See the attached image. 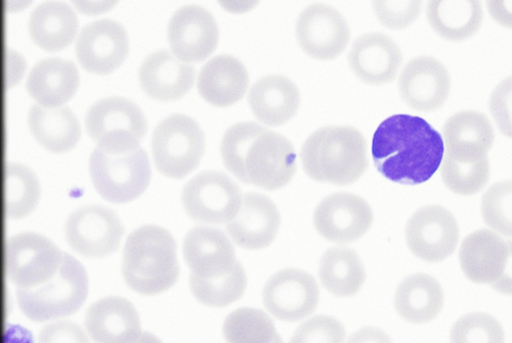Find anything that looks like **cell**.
Listing matches in <instances>:
<instances>
[{
    "instance_id": "obj_1",
    "label": "cell",
    "mask_w": 512,
    "mask_h": 343,
    "mask_svg": "<svg viewBox=\"0 0 512 343\" xmlns=\"http://www.w3.org/2000/svg\"><path fill=\"white\" fill-rule=\"evenodd\" d=\"M371 150L378 172L404 185L428 181L444 156L440 133L424 119L410 115L383 121L374 133Z\"/></svg>"
},
{
    "instance_id": "obj_2",
    "label": "cell",
    "mask_w": 512,
    "mask_h": 343,
    "mask_svg": "<svg viewBox=\"0 0 512 343\" xmlns=\"http://www.w3.org/2000/svg\"><path fill=\"white\" fill-rule=\"evenodd\" d=\"M221 154L227 170L242 183L268 191L284 188L297 170L292 143L254 122L229 128L222 140Z\"/></svg>"
},
{
    "instance_id": "obj_3",
    "label": "cell",
    "mask_w": 512,
    "mask_h": 343,
    "mask_svg": "<svg viewBox=\"0 0 512 343\" xmlns=\"http://www.w3.org/2000/svg\"><path fill=\"white\" fill-rule=\"evenodd\" d=\"M183 254L191 270V292L200 303L226 307L243 297L247 274L222 230L194 227L185 236Z\"/></svg>"
},
{
    "instance_id": "obj_4",
    "label": "cell",
    "mask_w": 512,
    "mask_h": 343,
    "mask_svg": "<svg viewBox=\"0 0 512 343\" xmlns=\"http://www.w3.org/2000/svg\"><path fill=\"white\" fill-rule=\"evenodd\" d=\"M177 248L173 235L161 226L145 225L133 231L123 251L127 285L145 296L170 290L180 276Z\"/></svg>"
},
{
    "instance_id": "obj_5",
    "label": "cell",
    "mask_w": 512,
    "mask_h": 343,
    "mask_svg": "<svg viewBox=\"0 0 512 343\" xmlns=\"http://www.w3.org/2000/svg\"><path fill=\"white\" fill-rule=\"evenodd\" d=\"M301 161L305 173L317 182L350 185L368 169L367 143L353 127H324L306 140Z\"/></svg>"
},
{
    "instance_id": "obj_6",
    "label": "cell",
    "mask_w": 512,
    "mask_h": 343,
    "mask_svg": "<svg viewBox=\"0 0 512 343\" xmlns=\"http://www.w3.org/2000/svg\"><path fill=\"white\" fill-rule=\"evenodd\" d=\"M23 313L33 321L44 322L75 314L89 294V278L84 265L65 253L56 275L44 284L18 288Z\"/></svg>"
},
{
    "instance_id": "obj_7",
    "label": "cell",
    "mask_w": 512,
    "mask_h": 343,
    "mask_svg": "<svg viewBox=\"0 0 512 343\" xmlns=\"http://www.w3.org/2000/svg\"><path fill=\"white\" fill-rule=\"evenodd\" d=\"M90 174L97 192L114 204L135 201L145 193L152 179L150 160L141 146L124 151L97 147L91 155Z\"/></svg>"
},
{
    "instance_id": "obj_8",
    "label": "cell",
    "mask_w": 512,
    "mask_h": 343,
    "mask_svg": "<svg viewBox=\"0 0 512 343\" xmlns=\"http://www.w3.org/2000/svg\"><path fill=\"white\" fill-rule=\"evenodd\" d=\"M205 146V135L199 124L181 114L161 121L152 137L156 168L176 180L186 178L199 167Z\"/></svg>"
},
{
    "instance_id": "obj_9",
    "label": "cell",
    "mask_w": 512,
    "mask_h": 343,
    "mask_svg": "<svg viewBox=\"0 0 512 343\" xmlns=\"http://www.w3.org/2000/svg\"><path fill=\"white\" fill-rule=\"evenodd\" d=\"M86 129L97 147L109 151L128 150L140 147L148 133V121L133 101L110 97L89 109Z\"/></svg>"
},
{
    "instance_id": "obj_10",
    "label": "cell",
    "mask_w": 512,
    "mask_h": 343,
    "mask_svg": "<svg viewBox=\"0 0 512 343\" xmlns=\"http://www.w3.org/2000/svg\"><path fill=\"white\" fill-rule=\"evenodd\" d=\"M64 254L44 235L34 232L15 235L6 244L7 274L18 288L38 287L56 275Z\"/></svg>"
},
{
    "instance_id": "obj_11",
    "label": "cell",
    "mask_w": 512,
    "mask_h": 343,
    "mask_svg": "<svg viewBox=\"0 0 512 343\" xmlns=\"http://www.w3.org/2000/svg\"><path fill=\"white\" fill-rule=\"evenodd\" d=\"M241 188L220 171H204L183 189L182 202L188 216L197 222L224 224L235 218L242 204Z\"/></svg>"
},
{
    "instance_id": "obj_12",
    "label": "cell",
    "mask_w": 512,
    "mask_h": 343,
    "mask_svg": "<svg viewBox=\"0 0 512 343\" xmlns=\"http://www.w3.org/2000/svg\"><path fill=\"white\" fill-rule=\"evenodd\" d=\"M125 227L111 208L84 206L74 211L66 223L69 246L86 258H105L120 248Z\"/></svg>"
},
{
    "instance_id": "obj_13",
    "label": "cell",
    "mask_w": 512,
    "mask_h": 343,
    "mask_svg": "<svg viewBox=\"0 0 512 343\" xmlns=\"http://www.w3.org/2000/svg\"><path fill=\"white\" fill-rule=\"evenodd\" d=\"M350 37L349 25L342 14L325 4L309 6L297 20V41L316 60L331 61L341 56Z\"/></svg>"
},
{
    "instance_id": "obj_14",
    "label": "cell",
    "mask_w": 512,
    "mask_h": 343,
    "mask_svg": "<svg viewBox=\"0 0 512 343\" xmlns=\"http://www.w3.org/2000/svg\"><path fill=\"white\" fill-rule=\"evenodd\" d=\"M405 233L410 251L426 262H439L452 255L459 238L456 219L438 205L417 210L408 220Z\"/></svg>"
},
{
    "instance_id": "obj_15",
    "label": "cell",
    "mask_w": 512,
    "mask_h": 343,
    "mask_svg": "<svg viewBox=\"0 0 512 343\" xmlns=\"http://www.w3.org/2000/svg\"><path fill=\"white\" fill-rule=\"evenodd\" d=\"M319 287L312 275L295 268L272 275L263 289V303L277 319L296 322L311 315L319 302Z\"/></svg>"
},
{
    "instance_id": "obj_16",
    "label": "cell",
    "mask_w": 512,
    "mask_h": 343,
    "mask_svg": "<svg viewBox=\"0 0 512 343\" xmlns=\"http://www.w3.org/2000/svg\"><path fill=\"white\" fill-rule=\"evenodd\" d=\"M130 40L126 29L113 20L93 22L83 28L76 45L81 66L89 73L109 75L128 59Z\"/></svg>"
},
{
    "instance_id": "obj_17",
    "label": "cell",
    "mask_w": 512,
    "mask_h": 343,
    "mask_svg": "<svg viewBox=\"0 0 512 343\" xmlns=\"http://www.w3.org/2000/svg\"><path fill=\"white\" fill-rule=\"evenodd\" d=\"M313 220L322 237L345 244L357 241L369 231L373 212L363 198L350 193H336L321 201Z\"/></svg>"
},
{
    "instance_id": "obj_18",
    "label": "cell",
    "mask_w": 512,
    "mask_h": 343,
    "mask_svg": "<svg viewBox=\"0 0 512 343\" xmlns=\"http://www.w3.org/2000/svg\"><path fill=\"white\" fill-rule=\"evenodd\" d=\"M510 257V245L490 230H478L462 242L459 259L465 276L474 283L493 286L508 292L510 281L505 274Z\"/></svg>"
},
{
    "instance_id": "obj_19",
    "label": "cell",
    "mask_w": 512,
    "mask_h": 343,
    "mask_svg": "<svg viewBox=\"0 0 512 343\" xmlns=\"http://www.w3.org/2000/svg\"><path fill=\"white\" fill-rule=\"evenodd\" d=\"M170 47L180 61L201 63L217 49L219 27L213 15L198 6H186L172 17L168 27Z\"/></svg>"
},
{
    "instance_id": "obj_20",
    "label": "cell",
    "mask_w": 512,
    "mask_h": 343,
    "mask_svg": "<svg viewBox=\"0 0 512 343\" xmlns=\"http://www.w3.org/2000/svg\"><path fill=\"white\" fill-rule=\"evenodd\" d=\"M401 99L410 108L431 113L441 108L450 94V76L435 58L421 56L410 61L398 82Z\"/></svg>"
},
{
    "instance_id": "obj_21",
    "label": "cell",
    "mask_w": 512,
    "mask_h": 343,
    "mask_svg": "<svg viewBox=\"0 0 512 343\" xmlns=\"http://www.w3.org/2000/svg\"><path fill=\"white\" fill-rule=\"evenodd\" d=\"M281 215L275 203L260 193H246L238 214L226 229L233 241L248 250L269 247L277 237Z\"/></svg>"
},
{
    "instance_id": "obj_22",
    "label": "cell",
    "mask_w": 512,
    "mask_h": 343,
    "mask_svg": "<svg viewBox=\"0 0 512 343\" xmlns=\"http://www.w3.org/2000/svg\"><path fill=\"white\" fill-rule=\"evenodd\" d=\"M85 325L96 343H136L142 334L136 307L120 296L95 302L87 311Z\"/></svg>"
},
{
    "instance_id": "obj_23",
    "label": "cell",
    "mask_w": 512,
    "mask_h": 343,
    "mask_svg": "<svg viewBox=\"0 0 512 343\" xmlns=\"http://www.w3.org/2000/svg\"><path fill=\"white\" fill-rule=\"evenodd\" d=\"M348 62L355 76L365 84L384 85L395 79L402 54L389 36L370 33L355 40Z\"/></svg>"
},
{
    "instance_id": "obj_24",
    "label": "cell",
    "mask_w": 512,
    "mask_h": 343,
    "mask_svg": "<svg viewBox=\"0 0 512 343\" xmlns=\"http://www.w3.org/2000/svg\"><path fill=\"white\" fill-rule=\"evenodd\" d=\"M196 71L168 50L149 55L139 70L142 90L150 98L161 102L182 99L194 87Z\"/></svg>"
},
{
    "instance_id": "obj_25",
    "label": "cell",
    "mask_w": 512,
    "mask_h": 343,
    "mask_svg": "<svg viewBox=\"0 0 512 343\" xmlns=\"http://www.w3.org/2000/svg\"><path fill=\"white\" fill-rule=\"evenodd\" d=\"M442 140L444 155L459 163H473L487 158L494 130L484 114L462 111L447 120Z\"/></svg>"
},
{
    "instance_id": "obj_26",
    "label": "cell",
    "mask_w": 512,
    "mask_h": 343,
    "mask_svg": "<svg viewBox=\"0 0 512 343\" xmlns=\"http://www.w3.org/2000/svg\"><path fill=\"white\" fill-rule=\"evenodd\" d=\"M80 86L76 65L61 58H50L38 63L32 70L27 90L42 107L61 108L70 102Z\"/></svg>"
},
{
    "instance_id": "obj_27",
    "label": "cell",
    "mask_w": 512,
    "mask_h": 343,
    "mask_svg": "<svg viewBox=\"0 0 512 343\" xmlns=\"http://www.w3.org/2000/svg\"><path fill=\"white\" fill-rule=\"evenodd\" d=\"M249 86L245 66L236 58L221 55L213 58L201 70L198 90L202 98L219 108L232 106L242 100Z\"/></svg>"
},
{
    "instance_id": "obj_28",
    "label": "cell",
    "mask_w": 512,
    "mask_h": 343,
    "mask_svg": "<svg viewBox=\"0 0 512 343\" xmlns=\"http://www.w3.org/2000/svg\"><path fill=\"white\" fill-rule=\"evenodd\" d=\"M256 118L268 126H281L295 117L301 98L298 87L287 77L270 75L257 81L248 97Z\"/></svg>"
},
{
    "instance_id": "obj_29",
    "label": "cell",
    "mask_w": 512,
    "mask_h": 343,
    "mask_svg": "<svg viewBox=\"0 0 512 343\" xmlns=\"http://www.w3.org/2000/svg\"><path fill=\"white\" fill-rule=\"evenodd\" d=\"M78 31L77 15L62 2H47L39 6L29 20L33 42L48 53L67 49L76 39Z\"/></svg>"
},
{
    "instance_id": "obj_30",
    "label": "cell",
    "mask_w": 512,
    "mask_h": 343,
    "mask_svg": "<svg viewBox=\"0 0 512 343\" xmlns=\"http://www.w3.org/2000/svg\"><path fill=\"white\" fill-rule=\"evenodd\" d=\"M28 123L37 142L51 153H68L81 139L79 120L67 107L49 109L34 105L29 112Z\"/></svg>"
},
{
    "instance_id": "obj_31",
    "label": "cell",
    "mask_w": 512,
    "mask_h": 343,
    "mask_svg": "<svg viewBox=\"0 0 512 343\" xmlns=\"http://www.w3.org/2000/svg\"><path fill=\"white\" fill-rule=\"evenodd\" d=\"M444 293L439 282L427 274L405 278L395 294V308L406 321L414 324L435 319L442 310Z\"/></svg>"
},
{
    "instance_id": "obj_32",
    "label": "cell",
    "mask_w": 512,
    "mask_h": 343,
    "mask_svg": "<svg viewBox=\"0 0 512 343\" xmlns=\"http://www.w3.org/2000/svg\"><path fill=\"white\" fill-rule=\"evenodd\" d=\"M427 19L440 38L449 42H463L478 32L483 21V12L481 4L475 0H434L428 3Z\"/></svg>"
},
{
    "instance_id": "obj_33",
    "label": "cell",
    "mask_w": 512,
    "mask_h": 343,
    "mask_svg": "<svg viewBox=\"0 0 512 343\" xmlns=\"http://www.w3.org/2000/svg\"><path fill=\"white\" fill-rule=\"evenodd\" d=\"M319 277L324 288L337 297H351L362 288L366 270L358 254L346 247L327 250L321 258Z\"/></svg>"
},
{
    "instance_id": "obj_34",
    "label": "cell",
    "mask_w": 512,
    "mask_h": 343,
    "mask_svg": "<svg viewBox=\"0 0 512 343\" xmlns=\"http://www.w3.org/2000/svg\"><path fill=\"white\" fill-rule=\"evenodd\" d=\"M41 198V186L36 174L20 163H8L4 170L5 213L12 220L31 215Z\"/></svg>"
},
{
    "instance_id": "obj_35",
    "label": "cell",
    "mask_w": 512,
    "mask_h": 343,
    "mask_svg": "<svg viewBox=\"0 0 512 343\" xmlns=\"http://www.w3.org/2000/svg\"><path fill=\"white\" fill-rule=\"evenodd\" d=\"M223 335L227 343H284L269 315L250 307L239 308L227 316Z\"/></svg>"
},
{
    "instance_id": "obj_36",
    "label": "cell",
    "mask_w": 512,
    "mask_h": 343,
    "mask_svg": "<svg viewBox=\"0 0 512 343\" xmlns=\"http://www.w3.org/2000/svg\"><path fill=\"white\" fill-rule=\"evenodd\" d=\"M441 163L442 180L455 194H477L486 186L490 177L488 157L473 163H459L444 155Z\"/></svg>"
},
{
    "instance_id": "obj_37",
    "label": "cell",
    "mask_w": 512,
    "mask_h": 343,
    "mask_svg": "<svg viewBox=\"0 0 512 343\" xmlns=\"http://www.w3.org/2000/svg\"><path fill=\"white\" fill-rule=\"evenodd\" d=\"M450 340L451 343H504V331L493 316L474 312L454 323Z\"/></svg>"
},
{
    "instance_id": "obj_38",
    "label": "cell",
    "mask_w": 512,
    "mask_h": 343,
    "mask_svg": "<svg viewBox=\"0 0 512 343\" xmlns=\"http://www.w3.org/2000/svg\"><path fill=\"white\" fill-rule=\"evenodd\" d=\"M484 222L494 231L511 235V183L500 182L491 186L481 202Z\"/></svg>"
},
{
    "instance_id": "obj_39",
    "label": "cell",
    "mask_w": 512,
    "mask_h": 343,
    "mask_svg": "<svg viewBox=\"0 0 512 343\" xmlns=\"http://www.w3.org/2000/svg\"><path fill=\"white\" fill-rule=\"evenodd\" d=\"M343 324L328 315H317L302 323L289 343H344Z\"/></svg>"
},
{
    "instance_id": "obj_40",
    "label": "cell",
    "mask_w": 512,
    "mask_h": 343,
    "mask_svg": "<svg viewBox=\"0 0 512 343\" xmlns=\"http://www.w3.org/2000/svg\"><path fill=\"white\" fill-rule=\"evenodd\" d=\"M374 13L379 22L387 29L399 31L411 26L422 10L421 2H373Z\"/></svg>"
},
{
    "instance_id": "obj_41",
    "label": "cell",
    "mask_w": 512,
    "mask_h": 343,
    "mask_svg": "<svg viewBox=\"0 0 512 343\" xmlns=\"http://www.w3.org/2000/svg\"><path fill=\"white\" fill-rule=\"evenodd\" d=\"M39 343H90V339L79 324L61 320L43 327Z\"/></svg>"
},
{
    "instance_id": "obj_42",
    "label": "cell",
    "mask_w": 512,
    "mask_h": 343,
    "mask_svg": "<svg viewBox=\"0 0 512 343\" xmlns=\"http://www.w3.org/2000/svg\"><path fill=\"white\" fill-rule=\"evenodd\" d=\"M490 111L499 130L511 135V80H504L494 90L490 98Z\"/></svg>"
},
{
    "instance_id": "obj_43",
    "label": "cell",
    "mask_w": 512,
    "mask_h": 343,
    "mask_svg": "<svg viewBox=\"0 0 512 343\" xmlns=\"http://www.w3.org/2000/svg\"><path fill=\"white\" fill-rule=\"evenodd\" d=\"M347 343H393L390 337L376 327H363L349 337Z\"/></svg>"
},
{
    "instance_id": "obj_44",
    "label": "cell",
    "mask_w": 512,
    "mask_h": 343,
    "mask_svg": "<svg viewBox=\"0 0 512 343\" xmlns=\"http://www.w3.org/2000/svg\"><path fill=\"white\" fill-rule=\"evenodd\" d=\"M136 343H163L162 340L155 334L145 331L141 334L140 338Z\"/></svg>"
}]
</instances>
